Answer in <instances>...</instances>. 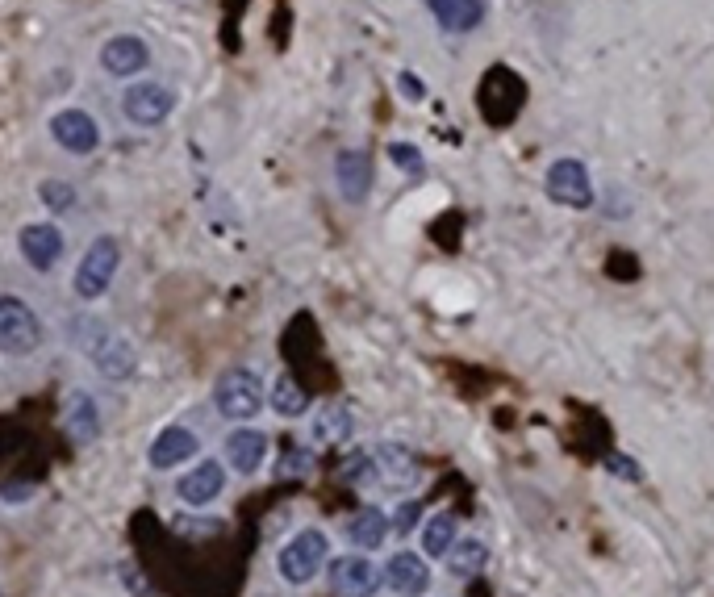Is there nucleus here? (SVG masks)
I'll list each match as a JSON object with an SVG mask.
<instances>
[{"instance_id":"f257e3e1","label":"nucleus","mask_w":714,"mask_h":597,"mask_svg":"<svg viewBox=\"0 0 714 597\" xmlns=\"http://www.w3.org/2000/svg\"><path fill=\"white\" fill-rule=\"evenodd\" d=\"M213 405H218L222 418L247 422L264 410V380L251 368H230L218 376V385H213Z\"/></svg>"},{"instance_id":"f03ea898","label":"nucleus","mask_w":714,"mask_h":597,"mask_svg":"<svg viewBox=\"0 0 714 597\" xmlns=\"http://www.w3.org/2000/svg\"><path fill=\"white\" fill-rule=\"evenodd\" d=\"M326 560H330V539L318 527H309V531H297L289 543L280 547L276 568H280V577L289 585H309L326 568Z\"/></svg>"},{"instance_id":"7ed1b4c3","label":"nucleus","mask_w":714,"mask_h":597,"mask_svg":"<svg viewBox=\"0 0 714 597\" xmlns=\"http://www.w3.org/2000/svg\"><path fill=\"white\" fill-rule=\"evenodd\" d=\"M122 268V243H117L113 234H101L97 243H92L76 268V297L80 301H101L109 293V284Z\"/></svg>"},{"instance_id":"20e7f679","label":"nucleus","mask_w":714,"mask_h":597,"mask_svg":"<svg viewBox=\"0 0 714 597\" xmlns=\"http://www.w3.org/2000/svg\"><path fill=\"white\" fill-rule=\"evenodd\" d=\"M42 339H46L42 318L34 314L30 305L21 297H13V293L0 297V351L21 360V355H34L42 347Z\"/></svg>"},{"instance_id":"39448f33","label":"nucleus","mask_w":714,"mask_h":597,"mask_svg":"<svg viewBox=\"0 0 714 597\" xmlns=\"http://www.w3.org/2000/svg\"><path fill=\"white\" fill-rule=\"evenodd\" d=\"M547 197L568 205V209H589L593 205V180L581 159H556L547 167Z\"/></svg>"},{"instance_id":"423d86ee","label":"nucleus","mask_w":714,"mask_h":597,"mask_svg":"<svg viewBox=\"0 0 714 597\" xmlns=\"http://www.w3.org/2000/svg\"><path fill=\"white\" fill-rule=\"evenodd\" d=\"M172 109H176V97L163 84H130L122 97V113L134 126H163L172 117Z\"/></svg>"},{"instance_id":"0eeeda50","label":"nucleus","mask_w":714,"mask_h":597,"mask_svg":"<svg viewBox=\"0 0 714 597\" xmlns=\"http://www.w3.org/2000/svg\"><path fill=\"white\" fill-rule=\"evenodd\" d=\"M51 134H55L59 147L71 151V155H92V151L101 147V126L92 122L84 109H63V113H55V117H51Z\"/></svg>"},{"instance_id":"6e6552de","label":"nucleus","mask_w":714,"mask_h":597,"mask_svg":"<svg viewBox=\"0 0 714 597\" xmlns=\"http://www.w3.org/2000/svg\"><path fill=\"white\" fill-rule=\"evenodd\" d=\"M330 589L335 597H372L380 589V568L368 556H343L330 564Z\"/></svg>"},{"instance_id":"1a4fd4ad","label":"nucleus","mask_w":714,"mask_h":597,"mask_svg":"<svg viewBox=\"0 0 714 597\" xmlns=\"http://www.w3.org/2000/svg\"><path fill=\"white\" fill-rule=\"evenodd\" d=\"M17 247H21V255H26V264L34 268V272H51L59 259H63V234L51 226V222H30L26 230L17 234Z\"/></svg>"},{"instance_id":"9d476101","label":"nucleus","mask_w":714,"mask_h":597,"mask_svg":"<svg viewBox=\"0 0 714 597\" xmlns=\"http://www.w3.org/2000/svg\"><path fill=\"white\" fill-rule=\"evenodd\" d=\"M197 447H201V439L188 431V426H163V431L151 439V447H147V460H151V468L168 472V468H180V464L193 460Z\"/></svg>"},{"instance_id":"9b49d317","label":"nucleus","mask_w":714,"mask_h":597,"mask_svg":"<svg viewBox=\"0 0 714 597\" xmlns=\"http://www.w3.org/2000/svg\"><path fill=\"white\" fill-rule=\"evenodd\" d=\"M372 468H376V485H385V489H410V485H418V460L410 456L406 447H397V443L376 447L372 451Z\"/></svg>"},{"instance_id":"f8f14e48","label":"nucleus","mask_w":714,"mask_h":597,"mask_svg":"<svg viewBox=\"0 0 714 597\" xmlns=\"http://www.w3.org/2000/svg\"><path fill=\"white\" fill-rule=\"evenodd\" d=\"M147 63H151L147 42L134 38V34H117V38H109V42H105V51H101V67L109 71V76H117V80L138 76V71L147 67Z\"/></svg>"},{"instance_id":"ddd939ff","label":"nucleus","mask_w":714,"mask_h":597,"mask_svg":"<svg viewBox=\"0 0 714 597\" xmlns=\"http://www.w3.org/2000/svg\"><path fill=\"white\" fill-rule=\"evenodd\" d=\"M222 485H226V468L218 460H201L193 472H184L180 481H176V493H180L184 506L201 510V506H209V501L222 493Z\"/></svg>"},{"instance_id":"4468645a","label":"nucleus","mask_w":714,"mask_h":597,"mask_svg":"<svg viewBox=\"0 0 714 597\" xmlns=\"http://www.w3.org/2000/svg\"><path fill=\"white\" fill-rule=\"evenodd\" d=\"M385 585L401 597H422L426 585H431V568H426V560L414 556V552H397L385 564Z\"/></svg>"},{"instance_id":"2eb2a0df","label":"nucleus","mask_w":714,"mask_h":597,"mask_svg":"<svg viewBox=\"0 0 714 597\" xmlns=\"http://www.w3.org/2000/svg\"><path fill=\"white\" fill-rule=\"evenodd\" d=\"M264 456H268V435L264 431H255V426H238V431L226 439V460L234 472H259L264 468Z\"/></svg>"},{"instance_id":"dca6fc26","label":"nucleus","mask_w":714,"mask_h":597,"mask_svg":"<svg viewBox=\"0 0 714 597\" xmlns=\"http://www.w3.org/2000/svg\"><path fill=\"white\" fill-rule=\"evenodd\" d=\"M335 180H339V193L347 201L360 205L368 197V188H372V159H368V151H343L335 159Z\"/></svg>"},{"instance_id":"f3484780","label":"nucleus","mask_w":714,"mask_h":597,"mask_svg":"<svg viewBox=\"0 0 714 597\" xmlns=\"http://www.w3.org/2000/svg\"><path fill=\"white\" fill-rule=\"evenodd\" d=\"M426 9L447 34H468L485 21V0H426Z\"/></svg>"},{"instance_id":"a211bd4d","label":"nucleus","mask_w":714,"mask_h":597,"mask_svg":"<svg viewBox=\"0 0 714 597\" xmlns=\"http://www.w3.org/2000/svg\"><path fill=\"white\" fill-rule=\"evenodd\" d=\"M389 531H393V522L380 514L376 506H364V510H355L351 514V522H347V539L360 547V552H376L380 543L389 539Z\"/></svg>"},{"instance_id":"6ab92c4d","label":"nucleus","mask_w":714,"mask_h":597,"mask_svg":"<svg viewBox=\"0 0 714 597\" xmlns=\"http://www.w3.org/2000/svg\"><path fill=\"white\" fill-rule=\"evenodd\" d=\"M88 355L97 360L101 376H109V380H126L134 372V347L122 339V334H105V339L92 347Z\"/></svg>"},{"instance_id":"aec40b11","label":"nucleus","mask_w":714,"mask_h":597,"mask_svg":"<svg viewBox=\"0 0 714 597\" xmlns=\"http://www.w3.org/2000/svg\"><path fill=\"white\" fill-rule=\"evenodd\" d=\"M63 422H67V431L76 435L80 443H88V439H97V435H101V410H97V401H92L84 389H76V393L67 397Z\"/></svg>"},{"instance_id":"412c9836","label":"nucleus","mask_w":714,"mask_h":597,"mask_svg":"<svg viewBox=\"0 0 714 597\" xmlns=\"http://www.w3.org/2000/svg\"><path fill=\"white\" fill-rule=\"evenodd\" d=\"M351 426H355V418H351L347 405L330 401V405H322V410L314 414V439L318 443H343L351 435Z\"/></svg>"},{"instance_id":"4be33fe9","label":"nucleus","mask_w":714,"mask_h":597,"mask_svg":"<svg viewBox=\"0 0 714 597\" xmlns=\"http://www.w3.org/2000/svg\"><path fill=\"white\" fill-rule=\"evenodd\" d=\"M485 560H489V547H485L481 539H456V547L447 552V568H451V577H460V581L476 577V572L485 568Z\"/></svg>"},{"instance_id":"5701e85b","label":"nucleus","mask_w":714,"mask_h":597,"mask_svg":"<svg viewBox=\"0 0 714 597\" xmlns=\"http://www.w3.org/2000/svg\"><path fill=\"white\" fill-rule=\"evenodd\" d=\"M456 535H460L456 514H435L431 522H426V531H422V552L426 556H447L451 547H456Z\"/></svg>"},{"instance_id":"b1692460","label":"nucleus","mask_w":714,"mask_h":597,"mask_svg":"<svg viewBox=\"0 0 714 597\" xmlns=\"http://www.w3.org/2000/svg\"><path fill=\"white\" fill-rule=\"evenodd\" d=\"M272 410L280 418H301L309 410V393L297 385L293 376H280L276 385H272Z\"/></svg>"},{"instance_id":"393cba45","label":"nucleus","mask_w":714,"mask_h":597,"mask_svg":"<svg viewBox=\"0 0 714 597\" xmlns=\"http://www.w3.org/2000/svg\"><path fill=\"white\" fill-rule=\"evenodd\" d=\"M38 201L51 213H67L71 205H76V188H71L67 180H42L38 184Z\"/></svg>"},{"instance_id":"a878e982","label":"nucleus","mask_w":714,"mask_h":597,"mask_svg":"<svg viewBox=\"0 0 714 597\" xmlns=\"http://www.w3.org/2000/svg\"><path fill=\"white\" fill-rule=\"evenodd\" d=\"M389 159L397 163V172H406V176H422L426 172V159L418 147H410V142H389Z\"/></svg>"},{"instance_id":"bb28decb","label":"nucleus","mask_w":714,"mask_h":597,"mask_svg":"<svg viewBox=\"0 0 714 597\" xmlns=\"http://www.w3.org/2000/svg\"><path fill=\"white\" fill-rule=\"evenodd\" d=\"M343 481H351V485H376L372 451H355V456L343 464Z\"/></svg>"},{"instance_id":"cd10ccee","label":"nucleus","mask_w":714,"mask_h":597,"mask_svg":"<svg viewBox=\"0 0 714 597\" xmlns=\"http://www.w3.org/2000/svg\"><path fill=\"white\" fill-rule=\"evenodd\" d=\"M280 476H309L314 472V451H305V447H289L280 456Z\"/></svg>"},{"instance_id":"c85d7f7f","label":"nucleus","mask_w":714,"mask_h":597,"mask_svg":"<svg viewBox=\"0 0 714 597\" xmlns=\"http://www.w3.org/2000/svg\"><path fill=\"white\" fill-rule=\"evenodd\" d=\"M418 518H422V501H401V510H397V518H393V531H397V535H410Z\"/></svg>"},{"instance_id":"c756f323","label":"nucleus","mask_w":714,"mask_h":597,"mask_svg":"<svg viewBox=\"0 0 714 597\" xmlns=\"http://www.w3.org/2000/svg\"><path fill=\"white\" fill-rule=\"evenodd\" d=\"M397 88L406 92L410 101H426V84H422L418 76H410V71H401V76H397Z\"/></svg>"},{"instance_id":"7c9ffc66","label":"nucleus","mask_w":714,"mask_h":597,"mask_svg":"<svg viewBox=\"0 0 714 597\" xmlns=\"http://www.w3.org/2000/svg\"><path fill=\"white\" fill-rule=\"evenodd\" d=\"M606 468H610L614 476H623V481H639V472H635V464H631L627 456H610Z\"/></svg>"},{"instance_id":"2f4dec72","label":"nucleus","mask_w":714,"mask_h":597,"mask_svg":"<svg viewBox=\"0 0 714 597\" xmlns=\"http://www.w3.org/2000/svg\"><path fill=\"white\" fill-rule=\"evenodd\" d=\"M0 493H5L9 506H21V497H30V493H34V485H5Z\"/></svg>"},{"instance_id":"473e14b6","label":"nucleus","mask_w":714,"mask_h":597,"mask_svg":"<svg viewBox=\"0 0 714 597\" xmlns=\"http://www.w3.org/2000/svg\"><path fill=\"white\" fill-rule=\"evenodd\" d=\"M0 597H5V589H0Z\"/></svg>"}]
</instances>
